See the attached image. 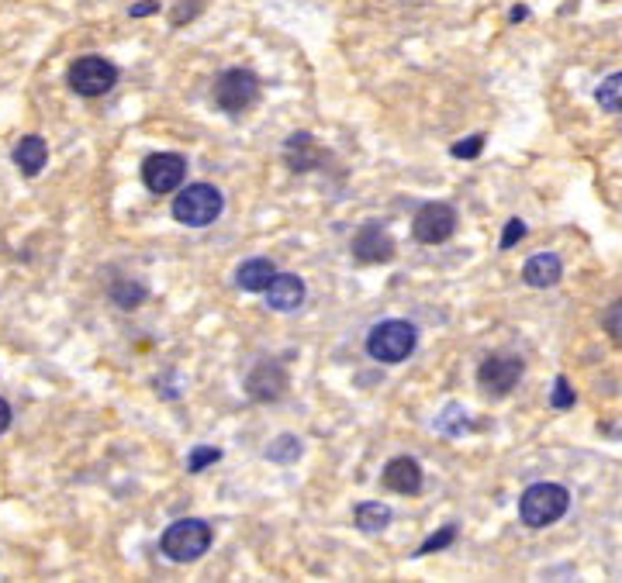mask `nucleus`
I'll list each match as a JSON object with an SVG mask.
<instances>
[{
  "instance_id": "1",
  "label": "nucleus",
  "mask_w": 622,
  "mask_h": 583,
  "mask_svg": "<svg viewBox=\"0 0 622 583\" xmlns=\"http://www.w3.org/2000/svg\"><path fill=\"white\" fill-rule=\"evenodd\" d=\"M567 508H570V494L567 487H560V483H533L518 498V518H522L526 529L557 525L560 518L567 515Z\"/></svg>"
},
{
  "instance_id": "2",
  "label": "nucleus",
  "mask_w": 622,
  "mask_h": 583,
  "mask_svg": "<svg viewBox=\"0 0 622 583\" xmlns=\"http://www.w3.org/2000/svg\"><path fill=\"white\" fill-rule=\"evenodd\" d=\"M415 345H418V328L412 321H401V318H387V321L370 328V335H366L370 360L387 362V366H397V362L408 360L415 352Z\"/></svg>"
},
{
  "instance_id": "3",
  "label": "nucleus",
  "mask_w": 622,
  "mask_h": 583,
  "mask_svg": "<svg viewBox=\"0 0 622 583\" xmlns=\"http://www.w3.org/2000/svg\"><path fill=\"white\" fill-rule=\"evenodd\" d=\"M211 539H215V532H211L207 521H201V518H180V521H173L170 529L163 532L159 549L173 563H194V559H201L211 549Z\"/></svg>"
},
{
  "instance_id": "4",
  "label": "nucleus",
  "mask_w": 622,
  "mask_h": 583,
  "mask_svg": "<svg viewBox=\"0 0 622 583\" xmlns=\"http://www.w3.org/2000/svg\"><path fill=\"white\" fill-rule=\"evenodd\" d=\"M225 197L211 183H190L173 197V218L187 228H207L222 218Z\"/></svg>"
},
{
  "instance_id": "5",
  "label": "nucleus",
  "mask_w": 622,
  "mask_h": 583,
  "mask_svg": "<svg viewBox=\"0 0 622 583\" xmlns=\"http://www.w3.org/2000/svg\"><path fill=\"white\" fill-rule=\"evenodd\" d=\"M73 94L80 97H104L111 86L118 84V66L104 55H80L66 73Z\"/></svg>"
},
{
  "instance_id": "6",
  "label": "nucleus",
  "mask_w": 622,
  "mask_h": 583,
  "mask_svg": "<svg viewBox=\"0 0 622 583\" xmlns=\"http://www.w3.org/2000/svg\"><path fill=\"white\" fill-rule=\"evenodd\" d=\"M259 97V80L256 73H249V69H225L222 76L215 80V104L222 107L225 114H242V111H249Z\"/></svg>"
},
{
  "instance_id": "7",
  "label": "nucleus",
  "mask_w": 622,
  "mask_h": 583,
  "mask_svg": "<svg viewBox=\"0 0 622 583\" xmlns=\"http://www.w3.org/2000/svg\"><path fill=\"white\" fill-rule=\"evenodd\" d=\"M522 370H526V366H522V360H518V356L495 352V356H487V360L481 362V370H477V383H481L484 394L508 397L518 387Z\"/></svg>"
},
{
  "instance_id": "8",
  "label": "nucleus",
  "mask_w": 622,
  "mask_h": 583,
  "mask_svg": "<svg viewBox=\"0 0 622 583\" xmlns=\"http://www.w3.org/2000/svg\"><path fill=\"white\" fill-rule=\"evenodd\" d=\"M187 176V159L176 153H156L142 163V183L149 193H173Z\"/></svg>"
},
{
  "instance_id": "9",
  "label": "nucleus",
  "mask_w": 622,
  "mask_h": 583,
  "mask_svg": "<svg viewBox=\"0 0 622 583\" xmlns=\"http://www.w3.org/2000/svg\"><path fill=\"white\" fill-rule=\"evenodd\" d=\"M412 232L422 245H443V242L453 239V232H456V211L449 204H443V201H432V204L418 207V214H415V222H412Z\"/></svg>"
},
{
  "instance_id": "10",
  "label": "nucleus",
  "mask_w": 622,
  "mask_h": 583,
  "mask_svg": "<svg viewBox=\"0 0 622 583\" xmlns=\"http://www.w3.org/2000/svg\"><path fill=\"white\" fill-rule=\"evenodd\" d=\"M246 394L259 400V404H274L280 397L287 394V370L276 360L259 362L256 370L246 377Z\"/></svg>"
},
{
  "instance_id": "11",
  "label": "nucleus",
  "mask_w": 622,
  "mask_h": 583,
  "mask_svg": "<svg viewBox=\"0 0 622 583\" xmlns=\"http://www.w3.org/2000/svg\"><path fill=\"white\" fill-rule=\"evenodd\" d=\"M349 249H353L356 262H387V259H395V239L377 222L363 224L349 242Z\"/></svg>"
},
{
  "instance_id": "12",
  "label": "nucleus",
  "mask_w": 622,
  "mask_h": 583,
  "mask_svg": "<svg viewBox=\"0 0 622 583\" xmlns=\"http://www.w3.org/2000/svg\"><path fill=\"white\" fill-rule=\"evenodd\" d=\"M384 487L387 490H395V494H405V498H412L422 490V466L415 463L412 456H395L391 463L384 466Z\"/></svg>"
},
{
  "instance_id": "13",
  "label": "nucleus",
  "mask_w": 622,
  "mask_h": 583,
  "mask_svg": "<svg viewBox=\"0 0 622 583\" xmlns=\"http://www.w3.org/2000/svg\"><path fill=\"white\" fill-rule=\"evenodd\" d=\"M266 304L280 314H291L305 304V280L297 273H276L274 283L266 287Z\"/></svg>"
},
{
  "instance_id": "14",
  "label": "nucleus",
  "mask_w": 622,
  "mask_h": 583,
  "mask_svg": "<svg viewBox=\"0 0 622 583\" xmlns=\"http://www.w3.org/2000/svg\"><path fill=\"white\" fill-rule=\"evenodd\" d=\"M560 276H564V262H560V256H553V252H539V256H533L522 266V280L529 287H536V291L557 287Z\"/></svg>"
},
{
  "instance_id": "15",
  "label": "nucleus",
  "mask_w": 622,
  "mask_h": 583,
  "mask_svg": "<svg viewBox=\"0 0 622 583\" xmlns=\"http://www.w3.org/2000/svg\"><path fill=\"white\" fill-rule=\"evenodd\" d=\"M45 163H49V145L42 135H25L15 145V166L25 176H38L45 170Z\"/></svg>"
},
{
  "instance_id": "16",
  "label": "nucleus",
  "mask_w": 622,
  "mask_h": 583,
  "mask_svg": "<svg viewBox=\"0 0 622 583\" xmlns=\"http://www.w3.org/2000/svg\"><path fill=\"white\" fill-rule=\"evenodd\" d=\"M276 266L270 259H246L236 273V287L246 293H266V287L274 283Z\"/></svg>"
},
{
  "instance_id": "17",
  "label": "nucleus",
  "mask_w": 622,
  "mask_h": 583,
  "mask_svg": "<svg viewBox=\"0 0 622 583\" xmlns=\"http://www.w3.org/2000/svg\"><path fill=\"white\" fill-rule=\"evenodd\" d=\"M287 163H291V170L294 173H305L311 170L318 159H322V149L315 145V138L308 135V132H301V135H291L287 138Z\"/></svg>"
},
{
  "instance_id": "18",
  "label": "nucleus",
  "mask_w": 622,
  "mask_h": 583,
  "mask_svg": "<svg viewBox=\"0 0 622 583\" xmlns=\"http://www.w3.org/2000/svg\"><path fill=\"white\" fill-rule=\"evenodd\" d=\"M356 525L363 532H384L391 525V508L380 504V500H366V504L356 508Z\"/></svg>"
},
{
  "instance_id": "19",
  "label": "nucleus",
  "mask_w": 622,
  "mask_h": 583,
  "mask_svg": "<svg viewBox=\"0 0 622 583\" xmlns=\"http://www.w3.org/2000/svg\"><path fill=\"white\" fill-rule=\"evenodd\" d=\"M595 101L602 104V111H608V114H622V73L605 76L602 86L595 90Z\"/></svg>"
},
{
  "instance_id": "20",
  "label": "nucleus",
  "mask_w": 622,
  "mask_h": 583,
  "mask_svg": "<svg viewBox=\"0 0 622 583\" xmlns=\"http://www.w3.org/2000/svg\"><path fill=\"white\" fill-rule=\"evenodd\" d=\"M145 283H132V280H121V283H115V287H111V297H115V304H118V308H138V304H142V301H145Z\"/></svg>"
},
{
  "instance_id": "21",
  "label": "nucleus",
  "mask_w": 622,
  "mask_h": 583,
  "mask_svg": "<svg viewBox=\"0 0 622 583\" xmlns=\"http://www.w3.org/2000/svg\"><path fill=\"white\" fill-rule=\"evenodd\" d=\"M266 456H270L274 463H294V459L301 456V439H297V435H280L274 446L266 449Z\"/></svg>"
},
{
  "instance_id": "22",
  "label": "nucleus",
  "mask_w": 622,
  "mask_h": 583,
  "mask_svg": "<svg viewBox=\"0 0 622 583\" xmlns=\"http://www.w3.org/2000/svg\"><path fill=\"white\" fill-rule=\"evenodd\" d=\"M456 542V525H446L439 535H429L426 542H422V549H418V556H426V552H439L446 549V546H453Z\"/></svg>"
},
{
  "instance_id": "23",
  "label": "nucleus",
  "mask_w": 622,
  "mask_h": 583,
  "mask_svg": "<svg viewBox=\"0 0 622 583\" xmlns=\"http://www.w3.org/2000/svg\"><path fill=\"white\" fill-rule=\"evenodd\" d=\"M222 459V452L218 449H211V446H201V449H194L190 452V459H187V469L190 473H201L205 466H211V463H218Z\"/></svg>"
},
{
  "instance_id": "24",
  "label": "nucleus",
  "mask_w": 622,
  "mask_h": 583,
  "mask_svg": "<svg viewBox=\"0 0 622 583\" xmlns=\"http://www.w3.org/2000/svg\"><path fill=\"white\" fill-rule=\"evenodd\" d=\"M553 408H574V387L567 383V377H557V383H553V397H550Z\"/></svg>"
},
{
  "instance_id": "25",
  "label": "nucleus",
  "mask_w": 622,
  "mask_h": 583,
  "mask_svg": "<svg viewBox=\"0 0 622 583\" xmlns=\"http://www.w3.org/2000/svg\"><path fill=\"white\" fill-rule=\"evenodd\" d=\"M605 331L612 335V342L622 345V301H616L612 308L605 311Z\"/></svg>"
},
{
  "instance_id": "26",
  "label": "nucleus",
  "mask_w": 622,
  "mask_h": 583,
  "mask_svg": "<svg viewBox=\"0 0 622 583\" xmlns=\"http://www.w3.org/2000/svg\"><path fill=\"white\" fill-rule=\"evenodd\" d=\"M481 149H484V135H470L466 142L453 145V155L456 159H474V155H481Z\"/></svg>"
},
{
  "instance_id": "27",
  "label": "nucleus",
  "mask_w": 622,
  "mask_h": 583,
  "mask_svg": "<svg viewBox=\"0 0 622 583\" xmlns=\"http://www.w3.org/2000/svg\"><path fill=\"white\" fill-rule=\"evenodd\" d=\"M526 239V222H518V218H512V222L505 224V235H501V249H512L516 242Z\"/></svg>"
},
{
  "instance_id": "28",
  "label": "nucleus",
  "mask_w": 622,
  "mask_h": 583,
  "mask_svg": "<svg viewBox=\"0 0 622 583\" xmlns=\"http://www.w3.org/2000/svg\"><path fill=\"white\" fill-rule=\"evenodd\" d=\"M197 11H201V0H180V4H176V11H173V25H184V17L190 21Z\"/></svg>"
},
{
  "instance_id": "29",
  "label": "nucleus",
  "mask_w": 622,
  "mask_h": 583,
  "mask_svg": "<svg viewBox=\"0 0 622 583\" xmlns=\"http://www.w3.org/2000/svg\"><path fill=\"white\" fill-rule=\"evenodd\" d=\"M7 429H11V404L0 397V435H4Z\"/></svg>"
},
{
  "instance_id": "30",
  "label": "nucleus",
  "mask_w": 622,
  "mask_h": 583,
  "mask_svg": "<svg viewBox=\"0 0 622 583\" xmlns=\"http://www.w3.org/2000/svg\"><path fill=\"white\" fill-rule=\"evenodd\" d=\"M156 7H159L156 0H142V4H135V7H132V17H145V15H153Z\"/></svg>"
}]
</instances>
